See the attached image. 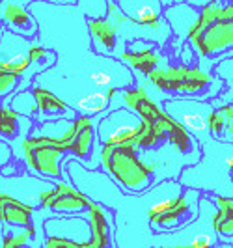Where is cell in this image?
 <instances>
[{
    "label": "cell",
    "mask_w": 233,
    "mask_h": 248,
    "mask_svg": "<svg viewBox=\"0 0 233 248\" xmlns=\"http://www.w3.org/2000/svg\"><path fill=\"white\" fill-rule=\"evenodd\" d=\"M125 105L142 118V131L131 142L136 151L160 155L168 151L177 155L185 164H196L202 157L200 144L196 138L185 129L177 120H173L166 110H160L153 101L147 97L142 88L129 90L125 93Z\"/></svg>",
    "instance_id": "6da1fadb"
},
{
    "label": "cell",
    "mask_w": 233,
    "mask_h": 248,
    "mask_svg": "<svg viewBox=\"0 0 233 248\" xmlns=\"http://www.w3.org/2000/svg\"><path fill=\"white\" fill-rule=\"evenodd\" d=\"M93 131L92 120L88 116H80L75 120L71 129L63 135V138H26L25 153L30 168L39 174L60 179V159L65 153H75L78 159H88L92 155Z\"/></svg>",
    "instance_id": "7a4b0ae2"
},
{
    "label": "cell",
    "mask_w": 233,
    "mask_h": 248,
    "mask_svg": "<svg viewBox=\"0 0 233 248\" xmlns=\"http://www.w3.org/2000/svg\"><path fill=\"white\" fill-rule=\"evenodd\" d=\"M101 162L112 179L127 194H142L151 186L155 174L153 168L138 157L133 144H103Z\"/></svg>",
    "instance_id": "3957f363"
},
{
    "label": "cell",
    "mask_w": 233,
    "mask_h": 248,
    "mask_svg": "<svg viewBox=\"0 0 233 248\" xmlns=\"http://www.w3.org/2000/svg\"><path fill=\"white\" fill-rule=\"evenodd\" d=\"M200 198L202 192L188 188L183 194L170 196L166 200H159L147 211L149 226L153 232H175L196 220L200 213Z\"/></svg>",
    "instance_id": "277c9868"
},
{
    "label": "cell",
    "mask_w": 233,
    "mask_h": 248,
    "mask_svg": "<svg viewBox=\"0 0 233 248\" xmlns=\"http://www.w3.org/2000/svg\"><path fill=\"white\" fill-rule=\"evenodd\" d=\"M142 118L136 112L123 107L99 124V140L103 144H131L142 131Z\"/></svg>",
    "instance_id": "5b68a950"
},
{
    "label": "cell",
    "mask_w": 233,
    "mask_h": 248,
    "mask_svg": "<svg viewBox=\"0 0 233 248\" xmlns=\"http://www.w3.org/2000/svg\"><path fill=\"white\" fill-rule=\"evenodd\" d=\"M164 108L173 120H177L183 127L192 131L196 137L200 135L209 137V133H211L209 131V116L215 110L213 103L194 99H175L168 101L164 105Z\"/></svg>",
    "instance_id": "8992f818"
},
{
    "label": "cell",
    "mask_w": 233,
    "mask_h": 248,
    "mask_svg": "<svg viewBox=\"0 0 233 248\" xmlns=\"http://www.w3.org/2000/svg\"><path fill=\"white\" fill-rule=\"evenodd\" d=\"M149 78L153 84L160 90L168 92H181V93H196L203 86L211 82L213 78L209 75L196 71V69H186V67H172L166 71H151Z\"/></svg>",
    "instance_id": "52a82bcc"
},
{
    "label": "cell",
    "mask_w": 233,
    "mask_h": 248,
    "mask_svg": "<svg viewBox=\"0 0 233 248\" xmlns=\"http://www.w3.org/2000/svg\"><path fill=\"white\" fill-rule=\"evenodd\" d=\"M41 205H45V207L58 213H80L88 211L90 200L80 190L60 183L52 190L41 192Z\"/></svg>",
    "instance_id": "ba28073f"
},
{
    "label": "cell",
    "mask_w": 233,
    "mask_h": 248,
    "mask_svg": "<svg viewBox=\"0 0 233 248\" xmlns=\"http://www.w3.org/2000/svg\"><path fill=\"white\" fill-rule=\"evenodd\" d=\"M162 17L168 21V25L172 28V34L179 37V41H183L185 37H188L190 28L200 17V8L192 6L188 0L186 2H175V4H168L162 10Z\"/></svg>",
    "instance_id": "9c48e42d"
},
{
    "label": "cell",
    "mask_w": 233,
    "mask_h": 248,
    "mask_svg": "<svg viewBox=\"0 0 233 248\" xmlns=\"http://www.w3.org/2000/svg\"><path fill=\"white\" fill-rule=\"evenodd\" d=\"M118 8L138 25H157L162 19L160 0H116Z\"/></svg>",
    "instance_id": "30bf717a"
},
{
    "label": "cell",
    "mask_w": 233,
    "mask_h": 248,
    "mask_svg": "<svg viewBox=\"0 0 233 248\" xmlns=\"http://www.w3.org/2000/svg\"><path fill=\"white\" fill-rule=\"evenodd\" d=\"M90 241H88V247L92 248H103L110 245V233H109V228H110V218L107 217V209L99 203L90 202Z\"/></svg>",
    "instance_id": "8fae6325"
},
{
    "label": "cell",
    "mask_w": 233,
    "mask_h": 248,
    "mask_svg": "<svg viewBox=\"0 0 233 248\" xmlns=\"http://www.w3.org/2000/svg\"><path fill=\"white\" fill-rule=\"evenodd\" d=\"M217 213L213 217V228L218 239L224 241V247L233 245V198L218 194L215 198Z\"/></svg>",
    "instance_id": "7c38bea8"
},
{
    "label": "cell",
    "mask_w": 233,
    "mask_h": 248,
    "mask_svg": "<svg viewBox=\"0 0 233 248\" xmlns=\"http://www.w3.org/2000/svg\"><path fill=\"white\" fill-rule=\"evenodd\" d=\"M88 28H90L93 49L97 52L114 50L116 41H118V34H120L114 21H110V19H92V21H88Z\"/></svg>",
    "instance_id": "4fadbf2b"
},
{
    "label": "cell",
    "mask_w": 233,
    "mask_h": 248,
    "mask_svg": "<svg viewBox=\"0 0 233 248\" xmlns=\"http://www.w3.org/2000/svg\"><path fill=\"white\" fill-rule=\"evenodd\" d=\"M32 207L21 203L19 200L12 198L8 194H0V220L13 228H26L30 226Z\"/></svg>",
    "instance_id": "5bb4252c"
},
{
    "label": "cell",
    "mask_w": 233,
    "mask_h": 248,
    "mask_svg": "<svg viewBox=\"0 0 233 248\" xmlns=\"http://www.w3.org/2000/svg\"><path fill=\"white\" fill-rule=\"evenodd\" d=\"M34 99H36V107L41 110L45 118H54V116H60L67 110V105L63 101L58 99L54 93H50L49 90L41 86L34 88Z\"/></svg>",
    "instance_id": "9a60e30c"
},
{
    "label": "cell",
    "mask_w": 233,
    "mask_h": 248,
    "mask_svg": "<svg viewBox=\"0 0 233 248\" xmlns=\"http://www.w3.org/2000/svg\"><path fill=\"white\" fill-rule=\"evenodd\" d=\"M215 73L220 80L226 82V92H222L220 95L213 101V107L220 108L222 105L233 103V58H224L222 62L217 63Z\"/></svg>",
    "instance_id": "2e32d148"
},
{
    "label": "cell",
    "mask_w": 233,
    "mask_h": 248,
    "mask_svg": "<svg viewBox=\"0 0 233 248\" xmlns=\"http://www.w3.org/2000/svg\"><path fill=\"white\" fill-rule=\"evenodd\" d=\"M4 19L10 23V25L21 32V34H34L36 30V25H34V19L30 17V13L23 10L21 6H15V4H10L4 12Z\"/></svg>",
    "instance_id": "e0dca14e"
},
{
    "label": "cell",
    "mask_w": 233,
    "mask_h": 248,
    "mask_svg": "<svg viewBox=\"0 0 233 248\" xmlns=\"http://www.w3.org/2000/svg\"><path fill=\"white\" fill-rule=\"evenodd\" d=\"M122 60L131 62L138 71L149 75L153 71V67L159 63V56L151 52V47H144L142 50H136V52H123Z\"/></svg>",
    "instance_id": "ac0fdd59"
},
{
    "label": "cell",
    "mask_w": 233,
    "mask_h": 248,
    "mask_svg": "<svg viewBox=\"0 0 233 248\" xmlns=\"http://www.w3.org/2000/svg\"><path fill=\"white\" fill-rule=\"evenodd\" d=\"M0 135L10 138L17 135V114L4 107H0Z\"/></svg>",
    "instance_id": "d6986e66"
},
{
    "label": "cell",
    "mask_w": 233,
    "mask_h": 248,
    "mask_svg": "<svg viewBox=\"0 0 233 248\" xmlns=\"http://www.w3.org/2000/svg\"><path fill=\"white\" fill-rule=\"evenodd\" d=\"M32 237H34V226L30 224V226H26L23 233H17V235H6V237H4V241H2V247H6V248L23 247V245H26V243H28V241H30Z\"/></svg>",
    "instance_id": "ffe728a7"
},
{
    "label": "cell",
    "mask_w": 233,
    "mask_h": 248,
    "mask_svg": "<svg viewBox=\"0 0 233 248\" xmlns=\"http://www.w3.org/2000/svg\"><path fill=\"white\" fill-rule=\"evenodd\" d=\"M30 58L28 56H13L10 60H4L2 62V69L4 71H10V73H15V75H21L26 71V67L30 65Z\"/></svg>",
    "instance_id": "44dd1931"
},
{
    "label": "cell",
    "mask_w": 233,
    "mask_h": 248,
    "mask_svg": "<svg viewBox=\"0 0 233 248\" xmlns=\"http://www.w3.org/2000/svg\"><path fill=\"white\" fill-rule=\"evenodd\" d=\"M224 129H226V118L220 110H213L209 116V131L215 138H224Z\"/></svg>",
    "instance_id": "7402d4cb"
},
{
    "label": "cell",
    "mask_w": 233,
    "mask_h": 248,
    "mask_svg": "<svg viewBox=\"0 0 233 248\" xmlns=\"http://www.w3.org/2000/svg\"><path fill=\"white\" fill-rule=\"evenodd\" d=\"M17 77H19V75L10 73V71H0V97L6 95V93L17 84Z\"/></svg>",
    "instance_id": "603a6c76"
},
{
    "label": "cell",
    "mask_w": 233,
    "mask_h": 248,
    "mask_svg": "<svg viewBox=\"0 0 233 248\" xmlns=\"http://www.w3.org/2000/svg\"><path fill=\"white\" fill-rule=\"evenodd\" d=\"M47 247L49 248H58V247H69V248H78L82 247L80 243H77V241H69V239H65V237H58V235H49V241H47Z\"/></svg>",
    "instance_id": "cb8c5ba5"
},
{
    "label": "cell",
    "mask_w": 233,
    "mask_h": 248,
    "mask_svg": "<svg viewBox=\"0 0 233 248\" xmlns=\"http://www.w3.org/2000/svg\"><path fill=\"white\" fill-rule=\"evenodd\" d=\"M49 52L43 49V47H37V45H34V47H30V52H28V58H30V62H37V60H41V58H45Z\"/></svg>",
    "instance_id": "d4e9b609"
},
{
    "label": "cell",
    "mask_w": 233,
    "mask_h": 248,
    "mask_svg": "<svg viewBox=\"0 0 233 248\" xmlns=\"http://www.w3.org/2000/svg\"><path fill=\"white\" fill-rule=\"evenodd\" d=\"M192 6H196V8H203L207 2H211V0H188Z\"/></svg>",
    "instance_id": "484cf974"
},
{
    "label": "cell",
    "mask_w": 233,
    "mask_h": 248,
    "mask_svg": "<svg viewBox=\"0 0 233 248\" xmlns=\"http://www.w3.org/2000/svg\"><path fill=\"white\" fill-rule=\"evenodd\" d=\"M162 6H168V4H175V2H183V0H160Z\"/></svg>",
    "instance_id": "4316f807"
},
{
    "label": "cell",
    "mask_w": 233,
    "mask_h": 248,
    "mask_svg": "<svg viewBox=\"0 0 233 248\" xmlns=\"http://www.w3.org/2000/svg\"><path fill=\"white\" fill-rule=\"evenodd\" d=\"M56 2H63V4H67V2H75V0H56Z\"/></svg>",
    "instance_id": "83f0119b"
},
{
    "label": "cell",
    "mask_w": 233,
    "mask_h": 248,
    "mask_svg": "<svg viewBox=\"0 0 233 248\" xmlns=\"http://www.w3.org/2000/svg\"><path fill=\"white\" fill-rule=\"evenodd\" d=\"M0 71H4V69H2V62H0Z\"/></svg>",
    "instance_id": "f1b7e54d"
},
{
    "label": "cell",
    "mask_w": 233,
    "mask_h": 248,
    "mask_svg": "<svg viewBox=\"0 0 233 248\" xmlns=\"http://www.w3.org/2000/svg\"><path fill=\"white\" fill-rule=\"evenodd\" d=\"M0 230H2V220H0Z\"/></svg>",
    "instance_id": "f546056e"
},
{
    "label": "cell",
    "mask_w": 233,
    "mask_h": 248,
    "mask_svg": "<svg viewBox=\"0 0 233 248\" xmlns=\"http://www.w3.org/2000/svg\"><path fill=\"white\" fill-rule=\"evenodd\" d=\"M232 179H233V170H232Z\"/></svg>",
    "instance_id": "4dcf8cb0"
}]
</instances>
